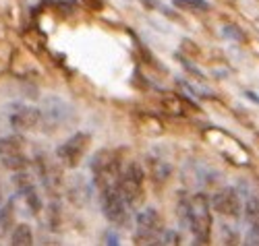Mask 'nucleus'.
Wrapping results in <instances>:
<instances>
[{"mask_svg": "<svg viewBox=\"0 0 259 246\" xmlns=\"http://www.w3.org/2000/svg\"><path fill=\"white\" fill-rule=\"evenodd\" d=\"M164 106L170 108V112H175V114H179V112H181V102H179V97H175V95L164 97Z\"/></svg>", "mask_w": 259, "mask_h": 246, "instance_id": "nucleus-19", "label": "nucleus"}, {"mask_svg": "<svg viewBox=\"0 0 259 246\" xmlns=\"http://www.w3.org/2000/svg\"><path fill=\"white\" fill-rule=\"evenodd\" d=\"M162 244H179V234L172 232V230H168V232L164 234V242H162Z\"/></svg>", "mask_w": 259, "mask_h": 246, "instance_id": "nucleus-23", "label": "nucleus"}, {"mask_svg": "<svg viewBox=\"0 0 259 246\" xmlns=\"http://www.w3.org/2000/svg\"><path fill=\"white\" fill-rule=\"evenodd\" d=\"M126 207H128V203H126L122 190L118 188V182L106 184L102 188V211L112 223H124L126 221V217H128Z\"/></svg>", "mask_w": 259, "mask_h": 246, "instance_id": "nucleus-3", "label": "nucleus"}, {"mask_svg": "<svg viewBox=\"0 0 259 246\" xmlns=\"http://www.w3.org/2000/svg\"><path fill=\"white\" fill-rule=\"evenodd\" d=\"M41 120V110L31 106H15V110L9 114V122L15 130H31Z\"/></svg>", "mask_w": 259, "mask_h": 246, "instance_id": "nucleus-9", "label": "nucleus"}, {"mask_svg": "<svg viewBox=\"0 0 259 246\" xmlns=\"http://www.w3.org/2000/svg\"><path fill=\"white\" fill-rule=\"evenodd\" d=\"M104 238H106V244H110V246H116L120 240H118V234L116 232H112V230H108L106 234H104Z\"/></svg>", "mask_w": 259, "mask_h": 246, "instance_id": "nucleus-22", "label": "nucleus"}, {"mask_svg": "<svg viewBox=\"0 0 259 246\" xmlns=\"http://www.w3.org/2000/svg\"><path fill=\"white\" fill-rule=\"evenodd\" d=\"M245 244H259V226H257V223H253V226H251Z\"/></svg>", "mask_w": 259, "mask_h": 246, "instance_id": "nucleus-20", "label": "nucleus"}, {"mask_svg": "<svg viewBox=\"0 0 259 246\" xmlns=\"http://www.w3.org/2000/svg\"><path fill=\"white\" fill-rule=\"evenodd\" d=\"M162 232V217L156 209H143L137 213V242L154 240Z\"/></svg>", "mask_w": 259, "mask_h": 246, "instance_id": "nucleus-7", "label": "nucleus"}, {"mask_svg": "<svg viewBox=\"0 0 259 246\" xmlns=\"http://www.w3.org/2000/svg\"><path fill=\"white\" fill-rule=\"evenodd\" d=\"M152 164H154V178H158L160 182H164L170 176V166H166L162 162H152Z\"/></svg>", "mask_w": 259, "mask_h": 246, "instance_id": "nucleus-17", "label": "nucleus"}, {"mask_svg": "<svg viewBox=\"0 0 259 246\" xmlns=\"http://www.w3.org/2000/svg\"><path fill=\"white\" fill-rule=\"evenodd\" d=\"M181 211L185 213V221L195 238V244H209V232H211V213L205 194H195L185 205H181Z\"/></svg>", "mask_w": 259, "mask_h": 246, "instance_id": "nucleus-1", "label": "nucleus"}, {"mask_svg": "<svg viewBox=\"0 0 259 246\" xmlns=\"http://www.w3.org/2000/svg\"><path fill=\"white\" fill-rule=\"evenodd\" d=\"M245 217H247L249 223H257L259 221V196H249L247 199Z\"/></svg>", "mask_w": 259, "mask_h": 246, "instance_id": "nucleus-15", "label": "nucleus"}, {"mask_svg": "<svg viewBox=\"0 0 259 246\" xmlns=\"http://www.w3.org/2000/svg\"><path fill=\"white\" fill-rule=\"evenodd\" d=\"M172 5L181 11H193V13H205L209 11L207 0H172Z\"/></svg>", "mask_w": 259, "mask_h": 246, "instance_id": "nucleus-13", "label": "nucleus"}, {"mask_svg": "<svg viewBox=\"0 0 259 246\" xmlns=\"http://www.w3.org/2000/svg\"><path fill=\"white\" fill-rule=\"evenodd\" d=\"M224 35L234 37L236 41H245V33H243L239 27H234V25H226V27H224Z\"/></svg>", "mask_w": 259, "mask_h": 246, "instance_id": "nucleus-18", "label": "nucleus"}, {"mask_svg": "<svg viewBox=\"0 0 259 246\" xmlns=\"http://www.w3.org/2000/svg\"><path fill=\"white\" fill-rule=\"evenodd\" d=\"M39 110H41V122H44V126H46L48 132H50V130L64 128L67 124H71V122L75 120L73 108H71L67 102H64V100L56 97V95L46 97Z\"/></svg>", "mask_w": 259, "mask_h": 246, "instance_id": "nucleus-2", "label": "nucleus"}, {"mask_svg": "<svg viewBox=\"0 0 259 246\" xmlns=\"http://www.w3.org/2000/svg\"><path fill=\"white\" fill-rule=\"evenodd\" d=\"M23 147H25V141L19 135L0 139V158L5 160V158H15V155H23Z\"/></svg>", "mask_w": 259, "mask_h": 246, "instance_id": "nucleus-11", "label": "nucleus"}, {"mask_svg": "<svg viewBox=\"0 0 259 246\" xmlns=\"http://www.w3.org/2000/svg\"><path fill=\"white\" fill-rule=\"evenodd\" d=\"M13 205H15V201L11 199L9 203L0 209V234L9 232V228L15 223V209H13Z\"/></svg>", "mask_w": 259, "mask_h": 246, "instance_id": "nucleus-14", "label": "nucleus"}, {"mask_svg": "<svg viewBox=\"0 0 259 246\" xmlns=\"http://www.w3.org/2000/svg\"><path fill=\"white\" fill-rule=\"evenodd\" d=\"M118 188L122 190L128 205H135L143 192V170L139 164H131L118 178Z\"/></svg>", "mask_w": 259, "mask_h": 246, "instance_id": "nucleus-6", "label": "nucleus"}, {"mask_svg": "<svg viewBox=\"0 0 259 246\" xmlns=\"http://www.w3.org/2000/svg\"><path fill=\"white\" fill-rule=\"evenodd\" d=\"M11 240L15 246H31L33 244V232L27 223H19L15 226L13 234H11Z\"/></svg>", "mask_w": 259, "mask_h": 246, "instance_id": "nucleus-12", "label": "nucleus"}, {"mask_svg": "<svg viewBox=\"0 0 259 246\" xmlns=\"http://www.w3.org/2000/svg\"><path fill=\"white\" fill-rule=\"evenodd\" d=\"M21 37H23V43L33 54H41L46 50V35H44V31H41L37 25L35 27H27Z\"/></svg>", "mask_w": 259, "mask_h": 246, "instance_id": "nucleus-10", "label": "nucleus"}, {"mask_svg": "<svg viewBox=\"0 0 259 246\" xmlns=\"http://www.w3.org/2000/svg\"><path fill=\"white\" fill-rule=\"evenodd\" d=\"M81 3H83V7L85 9H88V11H102L104 9V3H102V0H81Z\"/></svg>", "mask_w": 259, "mask_h": 246, "instance_id": "nucleus-21", "label": "nucleus"}, {"mask_svg": "<svg viewBox=\"0 0 259 246\" xmlns=\"http://www.w3.org/2000/svg\"><path fill=\"white\" fill-rule=\"evenodd\" d=\"M92 172L96 176V180H104V186L106 184H112L114 180L112 178H116L120 174V164H118V155L114 151H98L94 155L92 160Z\"/></svg>", "mask_w": 259, "mask_h": 246, "instance_id": "nucleus-5", "label": "nucleus"}, {"mask_svg": "<svg viewBox=\"0 0 259 246\" xmlns=\"http://www.w3.org/2000/svg\"><path fill=\"white\" fill-rule=\"evenodd\" d=\"M211 207L226 217H239L241 215V196L236 192V188L226 186L213 194Z\"/></svg>", "mask_w": 259, "mask_h": 246, "instance_id": "nucleus-8", "label": "nucleus"}, {"mask_svg": "<svg viewBox=\"0 0 259 246\" xmlns=\"http://www.w3.org/2000/svg\"><path fill=\"white\" fill-rule=\"evenodd\" d=\"M90 141H92V137L88 135V132H75L67 143H62L56 149V158L62 160L64 166L77 168L83 160L85 151H88V147H90Z\"/></svg>", "mask_w": 259, "mask_h": 246, "instance_id": "nucleus-4", "label": "nucleus"}, {"mask_svg": "<svg viewBox=\"0 0 259 246\" xmlns=\"http://www.w3.org/2000/svg\"><path fill=\"white\" fill-rule=\"evenodd\" d=\"M3 162H5V166L11 168V170H23V168H27V160L23 158V155H15V158H5Z\"/></svg>", "mask_w": 259, "mask_h": 246, "instance_id": "nucleus-16", "label": "nucleus"}]
</instances>
